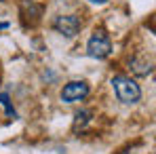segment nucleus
<instances>
[{
  "label": "nucleus",
  "instance_id": "10",
  "mask_svg": "<svg viewBox=\"0 0 156 154\" xmlns=\"http://www.w3.org/2000/svg\"><path fill=\"white\" fill-rule=\"evenodd\" d=\"M4 27H9V23H4V21H0V30H4Z\"/></svg>",
  "mask_w": 156,
  "mask_h": 154
},
{
  "label": "nucleus",
  "instance_id": "6",
  "mask_svg": "<svg viewBox=\"0 0 156 154\" xmlns=\"http://www.w3.org/2000/svg\"><path fill=\"white\" fill-rule=\"evenodd\" d=\"M40 13H42V9H40L38 4H34V2H30V4H27V2H23V4H21V15H23V17L32 15V26L38 21Z\"/></svg>",
  "mask_w": 156,
  "mask_h": 154
},
{
  "label": "nucleus",
  "instance_id": "9",
  "mask_svg": "<svg viewBox=\"0 0 156 154\" xmlns=\"http://www.w3.org/2000/svg\"><path fill=\"white\" fill-rule=\"evenodd\" d=\"M89 2H93V4H105V2H110V0H89Z\"/></svg>",
  "mask_w": 156,
  "mask_h": 154
},
{
  "label": "nucleus",
  "instance_id": "4",
  "mask_svg": "<svg viewBox=\"0 0 156 154\" xmlns=\"http://www.w3.org/2000/svg\"><path fill=\"white\" fill-rule=\"evenodd\" d=\"M89 84L84 80H70L63 89H61V102L66 103H76L82 102L87 95H89Z\"/></svg>",
  "mask_w": 156,
  "mask_h": 154
},
{
  "label": "nucleus",
  "instance_id": "3",
  "mask_svg": "<svg viewBox=\"0 0 156 154\" xmlns=\"http://www.w3.org/2000/svg\"><path fill=\"white\" fill-rule=\"evenodd\" d=\"M80 27H82V21L78 19L76 15H59L53 21V30L57 34L66 36V38H74L78 32H80Z\"/></svg>",
  "mask_w": 156,
  "mask_h": 154
},
{
  "label": "nucleus",
  "instance_id": "5",
  "mask_svg": "<svg viewBox=\"0 0 156 154\" xmlns=\"http://www.w3.org/2000/svg\"><path fill=\"white\" fill-rule=\"evenodd\" d=\"M129 68H131V72H133L135 76H148V74H152V70H154L152 61H148V59H144V57H133L129 61Z\"/></svg>",
  "mask_w": 156,
  "mask_h": 154
},
{
  "label": "nucleus",
  "instance_id": "8",
  "mask_svg": "<svg viewBox=\"0 0 156 154\" xmlns=\"http://www.w3.org/2000/svg\"><path fill=\"white\" fill-rule=\"evenodd\" d=\"M0 103L6 108V112H9L11 116H15V112H13V108H11V102H9V95H6V93H0Z\"/></svg>",
  "mask_w": 156,
  "mask_h": 154
},
{
  "label": "nucleus",
  "instance_id": "7",
  "mask_svg": "<svg viewBox=\"0 0 156 154\" xmlns=\"http://www.w3.org/2000/svg\"><path fill=\"white\" fill-rule=\"evenodd\" d=\"M91 116H93L91 110H80V112H76V116H74V131L84 127V125L91 120Z\"/></svg>",
  "mask_w": 156,
  "mask_h": 154
},
{
  "label": "nucleus",
  "instance_id": "1",
  "mask_svg": "<svg viewBox=\"0 0 156 154\" xmlns=\"http://www.w3.org/2000/svg\"><path fill=\"white\" fill-rule=\"evenodd\" d=\"M112 87H114V93H116V97H118V102L127 103H137L141 99V89H139V84L129 76H122V74H118V76L112 78Z\"/></svg>",
  "mask_w": 156,
  "mask_h": 154
},
{
  "label": "nucleus",
  "instance_id": "2",
  "mask_svg": "<svg viewBox=\"0 0 156 154\" xmlns=\"http://www.w3.org/2000/svg\"><path fill=\"white\" fill-rule=\"evenodd\" d=\"M110 53H112V40H110L108 32L101 27L95 30L87 42V55L93 59H105Z\"/></svg>",
  "mask_w": 156,
  "mask_h": 154
}]
</instances>
